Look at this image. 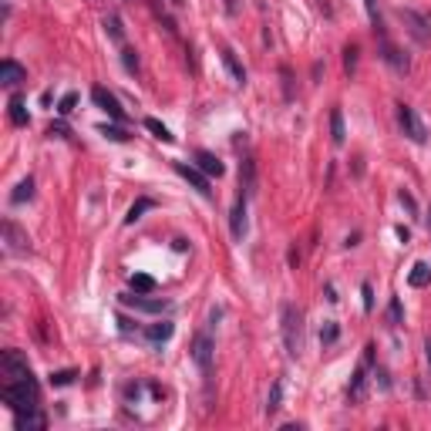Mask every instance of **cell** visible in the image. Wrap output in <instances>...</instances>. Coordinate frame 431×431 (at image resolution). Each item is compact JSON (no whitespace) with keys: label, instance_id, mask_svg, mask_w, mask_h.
Wrapping results in <instances>:
<instances>
[{"label":"cell","instance_id":"60d3db41","mask_svg":"<svg viewBox=\"0 0 431 431\" xmlns=\"http://www.w3.org/2000/svg\"><path fill=\"white\" fill-rule=\"evenodd\" d=\"M223 7H226L229 17H236V14H240V4H236V0H223Z\"/></svg>","mask_w":431,"mask_h":431},{"label":"cell","instance_id":"74e56055","mask_svg":"<svg viewBox=\"0 0 431 431\" xmlns=\"http://www.w3.org/2000/svg\"><path fill=\"white\" fill-rule=\"evenodd\" d=\"M397 199H401V206H405L407 213H418V206H415V199H411V196H407V192H401V196H397Z\"/></svg>","mask_w":431,"mask_h":431},{"label":"cell","instance_id":"d6986e66","mask_svg":"<svg viewBox=\"0 0 431 431\" xmlns=\"http://www.w3.org/2000/svg\"><path fill=\"white\" fill-rule=\"evenodd\" d=\"M172 330H176V323H172V320H162V323H152V327L145 330V337H148L152 344H166L168 337H172Z\"/></svg>","mask_w":431,"mask_h":431},{"label":"cell","instance_id":"cb8c5ba5","mask_svg":"<svg viewBox=\"0 0 431 431\" xmlns=\"http://www.w3.org/2000/svg\"><path fill=\"white\" fill-rule=\"evenodd\" d=\"M280 401H283V381L276 377L273 387H270V397H266V415H270V418L280 411Z\"/></svg>","mask_w":431,"mask_h":431},{"label":"cell","instance_id":"83f0119b","mask_svg":"<svg viewBox=\"0 0 431 431\" xmlns=\"http://www.w3.org/2000/svg\"><path fill=\"white\" fill-rule=\"evenodd\" d=\"M132 290H135V293H152V290H156V280H152V276H145V273H135L132 276Z\"/></svg>","mask_w":431,"mask_h":431},{"label":"cell","instance_id":"ffe728a7","mask_svg":"<svg viewBox=\"0 0 431 431\" xmlns=\"http://www.w3.org/2000/svg\"><path fill=\"white\" fill-rule=\"evenodd\" d=\"M330 138H334V145L348 142V132H344V111H340V108L330 111Z\"/></svg>","mask_w":431,"mask_h":431},{"label":"cell","instance_id":"ac0fdd59","mask_svg":"<svg viewBox=\"0 0 431 431\" xmlns=\"http://www.w3.org/2000/svg\"><path fill=\"white\" fill-rule=\"evenodd\" d=\"M223 64L229 68V74H233V81H236V84H246V68H243L240 61H236L233 48H223Z\"/></svg>","mask_w":431,"mask_h":431},{"label":"cell","instance_id":"8fae6325","mask_svg":"<svg viewBox=\"0 0 431 431\" xmlns=\"http://www.w3.org/2000/svg\"><path fill=\"white\" fill-rule=\"evenodd\" d=\"M381 58L387 61V64H391V68H395L397 74H407V71H411V64H407V54H405L401 48H395V44H391L387 37L381 41Z\"/></svg>","mask_w":431,"mask_h":431},{"label":"cell","instance_id":"1f68e13d","mask_svg":"<svg viewBox=\"0 0 431 431\" xmlns=\"http://www.w3.org/2000/svg\"><path fill=\"white\" fill-rule=\"evenodd\" d=\"M121 64H125V71L128 74H138V54H135L132 48L121 51Z\"/></svg>","mask_w":431,"mask_h":431},{"label":"cell","instance_id":"f1b7e54d","mask_svg":"<svg viewBox=\"0 0 431 431\" xmlns=\"http://www.w3.org/2000/svg\"><path fill=\"white\" fill-rule=\"evenodd\" d=\"M105 34L111 37V41H121V37H125V31H121V21L115 17V14H108V17H105Z\"/></svg>","mask_w":431,"mask_h":431},{"label":"cell","instance_id":"2e32d148","mask_svg":"<svg viewBox=\"0 0 431 431\" xmlns=\"http://www.w3.org/2000/svg\"><path fill=\"white\" fill-rule=\"evenodd\" d=\"M364 387H367V367L360 364L358 371H354V377H350V387H348V397L358 405V401H364Z\"/></svg>","mask_w":431,"mask_h":431},{"label":"cell","instance_id":"f546056e","mask_svg":"<svg viewBox=\"0 0 431 431\" xmlns=\"http://www.w3.org/2000/svg\"><path fill=\"white\" fill-rule=\"evenodd\" d=\"M387 320H391V327H401V323H405V310H401V300H391V303H387Z\"/></svg>","mask_w":431,"mask_h":431},{"label":"cell","instance_id":"8992f818","mask_svg":"<svg viewBox=\"0 0 431 431\" xmlns=\"http://www.w3.org/2000/svg\"><path fill=\"white\" fill-rule=\"evenodd\" d=\"M0 367H4V374H7L11 381L31 377V364H27V358L21 350H4V354H0Z\"/></svg>","mask_w":431,"mask_h":431},{"label":"cell","instance_id":"4fadbf2b","mask_svg":"<svg viewBox=\"0 0 431 431\" xmlns=\"http://www.w3.org/2000/svg\"><path fill=\"white\" fill-rule=\"evenodd\" d=\"M21 81H27V68L7 58L4 64H0V84H4V88H17Z\"/></svg>","mask_w":431,"mask_h":431},{"label":"cell","instance_id":"5bb4252c","mask_svg":"<svg viewBox=\"0 0 431 431\" xmlns=\"http://www.w3.org/2000/svg\"><path fill=\"white\" fill-rule=\"evenodd\" d=\"M14 425H17V431H27V428H48V418L37 411V407H27V411H14Z\"/></svg>","mask_w":431,"mask_h":431},{"label":"cell","instance_id":"8d00e7d4","mask_svg":"<svg viewBox=\"0 0 431 431\" xmlns=\"http://www.w3.org/2000/svg\"><path fill=\"white\" fill-rule=\"evenodd\" d=\"M283 91H287V98H293V74H290V68H283Z\"/></svg>","mask_w":431,"mask_h":431},{"label":"cell","instance_id":"44dd1931","mask_svg":"<svg viewBox=\"0 0 431 431\" xmlns=\"http://www.w3.org/2000/svg\"><path fill=\"white\" fill-rule=\"evenodd\" d=\"M407 283H411V287H428L431 283V266L428 263H415L411 266V273H407Z\"/></svg>","mask_w":431,"mask_h":431},{"label":"cell","instance_id":"7bdbcfd3","mask_svg":"<svg viewBox=\"0 0 431 431\" xmlns=\"http://www.w3.org/2000/svg\"><path fill=\"white\" fill-rule=\"evenodd\" d=\"M168 4H176V7H182V4H186V0H168Z\"/></svg>","mask_w":431,"mask_h":431},{"label":"cell","instance_id":"7402d4cb","mask_svg":"<svg viewBox=\"0 0 431 431\" xmlns=\"http://www.w3.org/2000/svg\"><path fill=\"white\" fill-rule=\"evenodd\" d=\"M253 186H256V166H253V158H243V168H240V189L250 196Z\"/></svg>","mask_w":431,"mask_h":431},{"label":"cell","instance_id":"7c38bea8","mask_svg":"<svg viewBox=\"0 0 431 431\" xmlns=\"http://www.w3.org/2000/svg\"><path fill=\"white\" fill-rule=\"evenodd\" d=\"M91 98H95V105L101 108L105 115H111L115 121H125V111H121L118 98L111 95V91H105V88H95V91H91Z\"/></svg>","mask_w":431,"mask_h":431},{"label":"cell","instance_id":"ba28073f","mask_svg":"<svg viewBox=\"0 0 431 431\" xmlns=\"http://www.w3.org/2000/svg\"><path fill=\"white\" fill-rule=\"evenodd\" d=\"M213 337L209 334H196V340H192V360L199 364V371L209 374L213 371Z\"/></svg>","mask_w":431,"mask_h":431},{"label":"cell","instance_id":"ee69618b","mask_svg":"<svg viewBox=\"0 0 431 431\" xmlns=\"http://www.w3.org/2000/svg\"><path fill=\"white\" fill-rule=\"evenodd\" d=\"M428 223H431V213H428Z\"/></svg>","mask_w":431,"mask_h":431},{"label":"cell","instance_id":"d6a6232c","mask_svg":"<svg viewBox=\"0 0 431 431\" xmlns=\"http://www.w3.org/2000/svg\"><path fill=\"white\" fill-rule=\"evenodd\" d=\"M74 377H78V371H54L51 374V384H54V387H64V384H71Z\"/></svg>","mask_w":431,"mask_h":431},{"label":"cell","instance_id":"30bf717a","mask_svg":"<svg viewBox=\"0 0 431 431\" xmlns=\"http://www.w3.org/2000/svg\"><path fill=\"white\" fill-rule=\"evenodd\" d=\"M121 303L125 307H132V310H142V313H162L168 307L166 300H148V297H142V293H121Z\"/></svg>","mask_w":431,"mask_h":431},{"label":"cell","instance_id":"836d02e7","mask_svg":"<svg viewBox=\"0 0 431 431\" xmlns=\"http://www.w3.org/2000/svg\"><path fill=\"white\" fill-rule=\"evenodd\" d=\"M344 68H348V74H354V68H358V48L354 44L344 48Z\"/></svg>","mask_w":431,"mask_h":431},{"label":"cell","instance_id":"4316f807","mask_svg":"<svg viewBox=\"0 0 431 431\" xmlns=\"http://www.w3.org/2000/svg\"><path fill=\"white\" fill-rule=\"evenodd\" d=\"M145 128H148V132L156 135L158 142H176V135L168 132V128H166V125H162L158 118H145Z\"/></svg>","mask_w":431,"mask_h":431},{"label":"cell","instance_id":"b9f144b4","mask_svg":"<svg viewBox=\"0 0 431 431\" xmlns=\"http://www.w3.org/2000/svg\"><path fill=\"white\" fill-rule=\"evenodd\" d=\"M425 350H428V364H431V337L425 340Z\"/></svg>","mask_w":431,"mask_h":431},{"label":"cell","instance_id":"9c48e42d","mask_svg":"<svg viewBox=\"0 0 431 431\" xmlns=\"http://www.w3.org/2000/svg\"><path fill=\"white\" fill-rule=\"evenodd\" d=\"M246 192H240V199H236V206H233V213H229V233H233V240L243 243V236H246Z\"/></svg>","mask_w":431,"mask_h":431},{"label":"cell","instance_id":"d4e9b609","mask_svg":"<svg viewBox=\"0 0 431 431\" xmlns=\"http://www.w3.org/2000/svg\"><path fill=\"white\" fill-rule=\"evenodd\" d=\"M31 196H34V179L27 176V179H24V182H17V189L11 192V203H14V206H21V203H27Z\"/></svg>","mask_w":431,"mask_h":431},{"label":"cell","instance_id":"277c9868","mask_svg":"<svg viewBox=\"0 0 431 431\" xmlns=\"http://www.w3.org/2000/svg\"><path fill=\"white\" fill-rule=\"evenodd\" d=\"M397 17L405 21V31L415 37L418 44H428V41H431V27H428L431 21H428V17H421V14L411 11V7H401V11H397Z\"/></svg>","mask_w":431,"mask_h":431},{"label":"cell","instance_id":"484cf974","mask_svg":"<svg viewBox=\"0 0 431 431\" xmlns=\"http://www.w3.org/2000/svg\"><path fill=\"white\" fill-rule=\"evenodd\" d=\"M148 209H156V203H152V199H138V203L128 209V216H125V226L138 223V219H142V213H148Z\"/></svg>","mask_w":431,"mask_h":431},{"label":"cell","instance_id":"e575fe53","mask_svg":"<svg viewBox=\"0 0 431 431\" xmlns=\"http://www.w3.org/2000/svg\"><path fill=\"white\" fill-rule=\"evenodd\" d=\"M74 105H78V95H74V91H68V95L61 98L58 111H61V115H71V111H74Z\"/></svg>","mask_w":431,"mask_h":431},{"label":"cell","instance_id":"e0dca14e","mask_svg":"<svg viewBox=\"0 0 431 431\" xmlns=\"http://www.w3.org/2000/svg\"><path fill=\"white\" fill-rule=\"evenodd\" d=\"M7 111H11V121L17 125V128H24L27 121H31V115H27V108H24V98L21 95H14L11 101H7Z\"/></svg>","mask_w":431,"mask_h":431},{"label":"cell","instance_id":"9a60e30c","mask_svg":"<svg viewBox=\"0 0 431 431\" xmlns=\"http://www.w3.org/2000/svg\"><path fill=\"white\" fill-rule=\"evenodd\" d=\"M196 166L203 168L206 176H216V179H219V176L226 172V168H223V162H219V158H216L213 152H206V148H199V152H196Z\"/></svg>","mask_w":431,"mask_h":431},{"label":"cell","instance_id":"ab89813d","mask_svg":"<svg viewBox=\"0 0 431 431\" xmlns=\"http://www.w3.org/2000/svg\"><path fill=\"white\" fill-rule=\"evenodd\" d=\"M360 293H364V310H371V307H374V293H371V287L364 283V290H360Z\"/></svg>","mask_w":431,"mask_h":431},{"label":"cell","instance_id":"52a82bcc","mask_svg":"<svg viewBox=\"0 0 431 431\" xmlns=\"http://www.w3.org/2000/svg\"><path fill=\"white\" fill-rule=\"evenodd\" d=\"M176 172H179L182 179L189 182V186H192L196 192H199L203 199H213V189H209V179H206V172H203V168L186 166V162H176Z\"/></svg>","mask_w":431,"mask_h":431},{"label":"cell","instance_id":"4dcf8cb0","mask_svg":"<svg viewBox=\"0 0 431 431\" xmlns=\"http://www.w3.org/2000/svg\"><path fill=\"white\" fill-rule=\"evenodd\" d=\"M98 132L105 135V138H111V142H128V132H125V128H118V125H101Z\"/></svg>","mask_w":431,"mask_h":431},{"label":"cell","instance_id":"7a4b0ae2","mask_svg":"<svg viewBox=\"0 0 431 431\" xmlns=\"http://www.w3.org/2000/svg\"><path fill=\"white\" fill-rule=\"evenodd\" d=\"M283 344H287L290 358H300V348H303V313L293 307V303H283Z\"/></svg>","mask_w":431,"mask_h":431},{"label":"cell","instance_id":"603a6c76","mask_svg":"<svg viewBox=\"0 0 431 431\" xmlns=\"http://www.w3.org/2000/svg\"><path fill=\"white\" fill-rule=\"evenodd\" d=\"M364 11H367V17H371L374 34L384 41V17H381V11H377V0H364Z\"/></svg>","mask_w":431,"mask_h":431},{"label":"cell","instance_id":"5b68a950","mask_svg":"<svg viewBox=\"0 0 431 431\" xmlns=\"http://www.w3.org/2000/svg\"><path fill=\"white\" fill-rule=\"evenodd\" d=\"M397 121H401V128H405V135L411 138V142H418V145L428 142V128L421 125V118L415 115V108L397 105Z\"/></svg>","mask_w":431,"mask_h":431},{"label":"cell","instance_id":"6da1fadb","mask_svg":"<svg viewBox=\"0 0 431 431\" xmlns=\"http://www.w3.org/2000/svg\"><path fill=\"white\" fill-rule=\"evenodd\" d=\"M0 401L11 411H27L37 407V381L34 377H21V381H7L0 387Z\"/></svg>","mask_w":431,"mask_h":431},{"label":"cell","instance_id":"3957f363","mask_svg":"<svg viewBox=\"0 0 431 431\" xmlns=\"http://www.w3.org/2000/svg\"><path fill=\"white\" fill-rule=\"evenodd\" d=\"M4 250L11 256H27L31 253V236L14 219H4Z\"/></svg>","mask_w":431,"mask_h":431},{"label":"cell","instance_id":"d590c367","mask_svg":"<svg viewBox=\"0 0 431 431\" xmlns=\"http://www.w3.org/2000/svg\"><path fill=\"white\" fill-rule=\"evenodd\" d=\"M320 340H323V344H334V340H337V323L334 320H327V327L320 330Z\"/></svg>","mask_w":431,"mask_h":431},{"label":"cell","instance_id":"f35d334b","mask_svg":"<svg viewBox=\"0 0 431 431\" xmlns=\"http://www.w3.org/2000/svg\"><path fill=\"white\" fill-rule=\"evenodd\" d=\"M48 135L51 138H68V128H64V125H51Z\"/></svg>","mask_w":431,"mask_h":431}]
</instances>
